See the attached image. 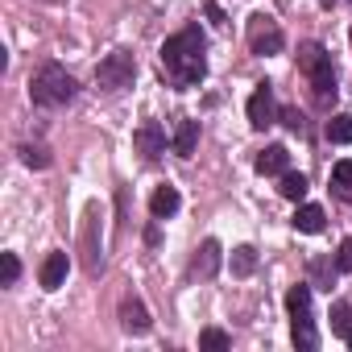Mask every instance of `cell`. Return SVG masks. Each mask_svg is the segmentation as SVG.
<instances>
[{"mask_svg": "<svg viewBox=\"0 0 352 352\" xmlns=\"http://www.w3.org/2000/svg\"><path fill=\"white\" fill-rule=\"evenodd\" d=\"M204 46H208V42H204V30H199V25H187L183 34L166 38V46H162V67L174 75V83H179V87L204 83V75H208Z\"/></svg>", "mask_w": 352, "mask_h": 352, "instance_id": "obj_1", "label": "cell"}, {"mask_svg": "<svg viewBox=\"0 0 352 352\" xmlns=\"http://www.w3.org/2000/svg\"><path fill=\"white\" fill-rule=\"evenodd\" d=\"M30 96H34L38 108H63V104H71V96H75V79H71L58 63H46V67L30 79Z\"/></svg>", "mask_w": 352, "mask_h": 352, "instance_id": "obj_2", "label": "cell"}, {"mask_svg": "<svg viewBox=\"0 0 352 352\" xmlns=\"http://www.w3.org/2000/svg\"><path fill=\"white\" fill-rule=\"evenodd\" d=\"M298 67L311 75V87H315V96H319V100H331V96H336V71H331V54H327L319 42H307V46L298 50Z\"/></svg>", "mask_w": 352, "mask_h": 352, "instance_id": "obj_3", "label": "cell"}, {"mask_svg": "<svg viewBox=\"0 0 352 352\" xmlns=\"http://www.w3.org/2000/svg\"><path fill=\"white\" fill-rule=\"evenodd\" d=\"M133 75H137V63H133V54H129V50H116V54H108V58L96 67V83H100V87H108V91L129 87V83H133Z\"/></svg>", "mask_w": 352, "mask_h": 352, "instance_id": "obj_4", "label": "cell"}, {"mask_svg": "<svg viewBox=\"0 0 352 352\" xmlns=\"http://www.w3.org/2000/svg\"><path fill=\"white\" fill-rule=\"evenodd\" d=\"M245 112H249V124H253V129H270V124L278 120V112H282V108L274 104L270 83H257V91L249 96V108H245Z\"/></svg>", "mask_w": 352, "mask_h": 352, "instance_id": "obj_5", "label": "cell"}, {"mask_svg": "<svg viewBox=\"0 0 352 352\" xmlns=\"http://www.w3.org/2000/svg\"><path fill=\"white\" fill-rule=\"evenodd\" d=\"M133 145H137V153H141V157H149V162H153V157H162V153H166V129H162L157 120H145V124L133 133Z\"/></svg>", "mask_w": 352, "mask_h": 352, "instance_id": "obj_6", "label": "cell"}, {"mask_svg": "<svg viewBox=\"0 0 352 352\" xmlns=\"http://www.w3.org/2000/svg\"><path fill=\"white\" fill-rule=\"evenodd\" d=\"M282 50V30L270 17H253V54H278Z\"/></svg>", "mask_w": 352, "mask_h": 352, "instance_id": "obj_7", "label": "cell"}, {"mask_svg": "<svg viewBox=\"0 0 352 352\" xmlns=\"http://www.w3.org/2000/svg\"><path fill=\"white\" fill-rule=\"evenodd\" d=\"M67 270H71V257L67 253H50L46 261H42V290H58L63 282H67Z\"/></svg>", "mask_w": 352, "mask_h": 352, "instance_id": "obj_8", "label": "cell"}, {"mask_svg": "<svg viewBox=\"0 0 352 352\" xmlns=\"http://www.w3.org/2000/svg\"><path fill=\"white\" fill-rule=\"evenodd\" d=\"M290 170V149L286 145H265L257 153V174H286Z\"/></svg>", "mask_w": 352, "mask_h": 352, "instance_id": "obj_9", "label": "cell"}, {"mask_svg": "<svg viewBox=\"0 0 352 352\" xmlns=\"http://www.w3.org/2000/svg\"><path fill=\"white\" fill-rule=\"evenodd\" d=\"M220 261H224L220 241H204L199 253H195V274H199V278H216V274H220Z\"/></svg>", "mask_w": 352, "mask_h": 352, "instance_id": "obj_10", "label": "cell"}, {"mask_svg": "<svg viewBox=\"0 0 352 352\" xmlns=\"http://www.w3.org/2000/svg\"><path fill=\"white\" fill-rule=\"evenodd\" d=\"M179 204H183V199H179V187H170V183H166V187H157V191H153L149 212H153V220H170L174 212H179Z\"/></svg>", "mask_w": 352, "mask_h": 352, "instance_id": "obj_11", "label": "cell"}, {"mask_svg": "<svg viewBox=\"0 0 352 352\" xmlns=\"http://www.w3.org/2000/svg\"><path fill=\"white\" fill-rule=\"evenodd\" d=\"M120 323H124V331L145 336V331H149V311H145L137 298H124V302H120Z\"/></svg>", "mask_w": 352, "mask_h": 352, "instance_id": "obj_12", "label": "cell"}, {"mask_svg": "<svg viewBox=\"0 0 352 352\" xmlns=\"http://www.w3.org/2000/svg\"><path fill=\"white\" fill-rule=\"evenodd\" d=\"M174 153L179 157H191L195 145H199V120H179V129H174Z\"/></svg>", "mask_w": 352, "mask_h": 352, "instance_id": "obj_13", "label": "cell"}, {"mask_svg": "<svg viewBox=\"0 0 352 352\" xmlns=\"http://www.w3.org/2000/svg\"><path fill=\"white\" fill-rule=\"evenodd\" d=\"M323 220H327V216H323V208H319V204H302V208L294 212V220H290V224H294L298 232H311V236H315V232H323Z\"/></svg>", "mask_w": 352, "mask_h": 352, "instance_id": "obj_14", "label": "cell"}, {"mask_svg": "<svg viewBox=\"0 0 352 352\" xmlns=\"http://www.w3.org/2000/svg\"><path fill=\"white\" fill-rule=\"evenodd\" d=\"M278 179H282V183H278V195H282V199H294V204H298V199L307 195V174L286 170V174H278Z\"/></svg>", "mask_w": 352, "mask_h": 352, "instance_id": "obj_15", "label": "cell"}, {"mask_svg": "<svg viewBox=\"0 0 352 352\" xmlns=\"http://www.w3.org/2000/svg\"><path fill=\"white\" fill-rule=\"evenodd\" d=\"M286 311H290V319H302V315H311V286H307V282L286 290Z\"/></svg>", "mask_w": 352, "mask_h": 352, "instance_id": "obj_16", "label": "cell"}, {"mask_svg": "<svg viewBox=\"0 0 352 352\" xmlns=\"http://www.w3.org/2000/svg\"><path fill=\"white\" fill-rule=\"evenodd\" d=\"M290 323H294V327H290V331H294V344H298L302 352H315V348H319V336H315V323H311V315H302V319H290Z\"/></svg>", "mask_w": 352, "mask_h": 352, "instance_id": "obj_17", "label": "cell"}, {"mask_svg": "<svg viewBox=\"0 0 352 352\" xmlns=\"http://www.w3.org/2000/svg\"><path fill=\"white\" fill-rule=\"evenodd\" d=\"M323 133H327V141H331V145H348V141H352V116H348V112L331 116Z\"/></svg>", "mask_w": 352, "mask_h": 352, "instance_id": "obj_18", "label": "cell"}, {"mask_svg": "<svg viewBox=\"0 0 352 352\" xmlns=\"http://www.w3.org/2000/svg\"><path fill=\"white\" fill-rule=\"evenodd\" d=\"M253 270H257V249H249V245L232 249V274H236V278H249Z\"/></svg>", "mask_w": 352, "mask_h": 352, "instance_id": "obj_19", "label": "cell"}, {"mask_svg": "<svg viewBox=\"0 0 352 352\" xmlns=\"http://www.w3.org/2000/svg\"><path fill=\"white\" fill-rule=\"evenodd\" d=\"M340 274V265L336 261H311V286H323V290H331V278Z\"/></svg>", "mask_w": 352, "mask_h": 352, "instance_id": "obj_20", "label": "cell"}, {"mask_svg": "<svg viewBox=\"0 0 352 352\" xmlns=\"http://www.w3.org/2000/svg\"><path fill=\"white\" fill-rule=\"evenodd\" d=\"M331 187L340 195H352V157H344V162L331 166Z\"/></svg>", "mask_w": 352, "mask_h": 352, "instance_id": "obj_21", "label": "cell"}, {"mask_svg": "<svg viewBox=\"0 0 352 352\" xmlns=\"http://www.w3.org/2000/svg\"><path fill=\"white\" fill-rule=\"evenodd\" d=\"M327 319H331V331L336 336H348L352 331V307L348 302H331V315Z\"/></svg>", "mask_w": 352, "mask_h": 352, "instance_id": "obj_22", "label": "cell"}, {"mask_svg": "<svg viewBox=\"0 0 352 352\" xmlns=\"http://www.w3.org/2000/svg\"><path fill=\"white\" fill-rule=\"evenodd\" d=\"M232 340H228V331H220V327H204L199 331V348H208V352H224Z\"/></svg>", "mask_w": 352, "mask_h": 352, "instance_id": "obj_23", "label": "cell"}, {"mask_svg": "<svg viewBox=\"0 0 352 352\" xmlns=\"http://www.w3.org/2000/svg\"><path fill=\"white\" fill-rule=\"evenodd\" d=\"M21 162L34 166V170H46L50 166V149L46 145H21Z\"/></svg>", "mask_w": 352, "mask_h": 352, "instance_id": "obj_24", "label": "cell"}, {"mask_svg": "<svg viewBox=\"0 0 352 352\" xmlns=\"http://www.w3.org/2000/svg\"><path fill=\"white\" fill-rule=\"evenodd\" d=\"M17 274H21V261H17V253H5V257H0V282H5V286H13V282H17Z\"/></svg>", "mask_w": 352, "mask_h": 352, "instance_id": "obj_25", "label": "cell"}, {"mask_svg": "<svg viewBox=\"0 0 352 352\" xmlns=\"http://www.w3.org/2000/svg\"><path fill=\"white\" fill-rule=\"evenodd\" d=\"M336 265H340V274H352V236L340 245V253H336Z\"/></svg>", "mask_w": 352, "mask_h": 352, "instance_id": "obj_26", "label": "cell"}, {"mask_svg": "<svg viewBox=\"0 0 352 352\" xmlns=\"http://www.w3.org/2000/svg\"><path fill=\"white\" fill-rule=\"evenodd\" d=\"M278 116H282V124H290V129H294V133H298V129H302V116H298V108H282V112H278Z\"/></svg>", "mask_w": 352, "mask_h": 352, "instance_id": "obj_27", "label": "cell"}, {"mask_svg": "<svg viewBox=\"0 0 352 352\" xmlns=\"http://www.w3.org/2000/svg\"><path fill=\"white\" fill-rule=\"evenodd\" d=\"M344 340H348V348H352V331H348V336H344Z\"/></svg>", "mask_w": 352, "mask_h": 352, "instance_id": "obj_28", "label": "cell"}, {"mask_svg": "<svg viewBox=\"0 0 352 352\" xmlns=\"http://www.w3.org/2000/svg\"><path fill=\"white\" fill-rule=\"evenodd\" d=\"M348 38H352V30H348Z\"/></svg>", "mask_w": 352, "mask_h": 352, "instance_id": "obj_29", "label": "cell"}]
</instances>
